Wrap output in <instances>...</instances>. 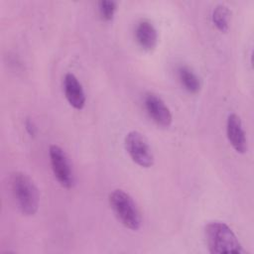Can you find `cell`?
I'll return each mask as SVG.
<instances>
[{"label": "cell", "instance_id": "obj_2", "mask_svg": "<svg viewBox=\"0 0 254 254\" xmlns=\"http://www.w3.org/2000/svg\"><path fill=\"white\" fill-rule=\"evenodd\" d=\"M13 197L19 210L27 216L34 215L39 208L40 195L34 181L23 172H15L10 178Z\"/></svg>", "mask_w": 254, "mask_h": 254}, {"label": "cell", "instance_id": "obj_9", "mask_svg": "<svg viewBox=\"0 0 254 254\" xmlns=\"http://www.w3.org/2000/svg\"><path fill=\"white\" fill-rule=\"evenodd\" d=\"M135 38L138 45L145 51L154 50L158 44V32L148 20H142L137 24Z\"/></svg>", "mask_w": 254, "mask_h": 254}, {"label": "cell", "instance_id": "obj_7", "mask_svg": "<svg viewBox=\"0 0 254 254\" xmlns=\"http://www.w3.org/2000/svg\"><path fill=\"white\" fill-rule=\"evenodd\" d=\"M226 136L230 145L237 153L244 154L247 152L248 144L246 134L240 117L235 113H231L227 117Z\"/></svg>", "mask_w": 254, "mask_h": 254}, {"label": "cell", "instance_id": "obj_1", "mask_svg": "<svg viewBox=\"0 0 254 254\" xmlns=\"http://www.w3.org/2000/svg\"><path fill=\"white\" fill-rule=\"evenodd\" d=\"M204 235L207 248L212 254H242L244 249L233 232L224 222L211 221L205 225Z\"/></svg>", "mask_w": 254, "mask_h": 254}, {"label": "cell", "instance_id": "obj_12", "mask_svg": "<svg viewBox=\"0 0 254 254\" xmlns=\"http://www.w3.org/2000/svg\"><path fill=\"white\" fill-rule=\"evenodd\" d=\"M117 4L112 0H101L98 2V12L102 20L111 21L115 15Z\"/></svg>", "mask_w": 254, "mask_h": 254}, {"label": "cell", "instance_id": "obj_5", "mask_svg": "<svg viewBox=\"0 0 254 254\" xmlns=\"http://www.w3.org/2000/svg\"><path fill=\"white\" fill-rule=\"evenodd\" d=\"M49 157L52 171L59 184L65 189L72 188L74 175L65 152L60 146L52 144L49 147Z\"/></svg>", "mask_w": 254, "mask_h": 254}, {"label": "cell", "instance_id": "obj_4", "mask_svg": "<svg viewBox=\"0 0 254 254\" xmlns=\"http://www.w3.org/2000/svg\"><path fill=\"white\" fill-rule=\"evenodd\" d=\"M125 149L131 160L142 168L154 165V154L148 140L138 131H130L124 140Z\"/></svg>", "mask_w": 254, "mask_h": 254}, {"label": "cell", "instance_id": "obj_8", "mask_svg": "<svg viewBox=\"0 0 254 254\" xmlns=\"http://www.w3.org/2000/svg\"><path fill=\"white\" fill-rule=\"evenodd\" d=\"M64 90L67 102L77 110H81L86 101L85 93L78 78L71 72H67L64 78Z\"/></svg>", "mask_w": 254, "mask_h": 254}, {"label": "cell", "instance_id": "obj_13", "mask_svg": "<svg viewBox=\"0 0 254 254\" xmlns=\"http://www.w3.org/2000/svg\"><path fill=\"white\" fill-rule=\"evenodd\" d=\"M25 128H26V131L28 132V134L31 137L36 136V134H37V126H36L35 122L31 118H27L25 120Z\"/></svg>", "mask_w": 254, "mask_h": 254}, {"label": "cell", "instance_id": "obj_11", "mask_svg": "<svg viewBox=\"0 0 254 254\" xmlns=\"http://www.w3.org/2000/svg\"><path fill=\"white\" fill-rule=\"evenodd\" d=\"M211 20L213 25L216 27V29L220 32H227L230 26L231 22V11L230 9L223 5L218 4L214 7L212 14H211Z\"/></svg>", "mask_w": 254, "mask_h": 254}, {"label": "cell", "instance_id": "obj_3", "mask_svg": "<svg viewBox=\"0 0 254 254\" xmlns=\"http://www.w3.org/2000/svg\"><path fill=\"white\" fill-rule=\"evenodd\" d=\"M108 201L115 216L126 228L136 231L141 227L140 211L129 193L123 190H114L109 193Z\"/></svg>", "mask_w": 254, "mask_h": 254}, {"label": "cell", "instance_id": "obj_10", "mask_svg": "<svg viewBox=\"0 0 254 254\" xmlns=\"http://www.w3.org/2000/svg\"><path fill=\"white\" fill-rule=\"evenodd\" d=\"M178 76L182 86L190 93H197L200 90L201 82L197 74L189 66L181 65L178 68Z\"/></svg>", "mask_w": 254, "mask_h": 254}, {"label": "cell", "instance_id": "obj_6", "mask_svg": "<svg viewBox=\"0 0 254 254\" xmlns=\"http://www.w3.org/2000/svg\"><path fill=\"white\" fill-rule=\"evenodd\" d=\"M144 106L150 118L161 127H169L172 124V113L163 99L155 93L145 94Z\"/></svg>", "mask_w": 254, "mask_h": 254}]
</instances>
